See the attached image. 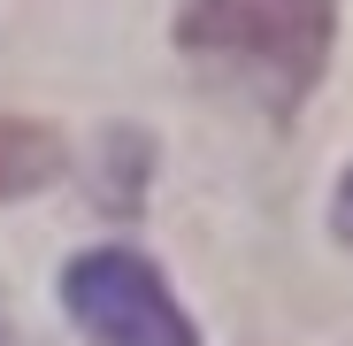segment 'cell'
Wrapping results in <instances>:
<instances>
[{"label": "cell", "instance_id": "6da1fadb", "mask_svg": "<svg viewBox=\"0 0 353 346\" xmlns=\"http://www.w3.org/2000/svg\"><path fill=\"white\" fill-rule=\"evenodd\" d=\"M330 0H192L176 46L223 85H246L269 115H292L330 62Z\"/></svg>", "mask_w": 353, "mask_h": 346}, {"label": "cell", "instance_id": "277c9868", "mask_svg": "<svg viewBox=\"0 0 353 346\" xmlns=\"http://www.w3.org/2000/svg\"><path fill=\"white\" fill-rule=\"evenodd\" d=\"M338 239L353 247V169H345V185H338Z\"/></svg>", "mask_w": 353, "mask_h": 346}, {"label": "cell", "instance_id": "7a4b0ae2", "mask_svg": "<svg viewBox=\"0 0 353 346\" xmlns=\"http://www.w3.org/2000/svg\"><path fill=\"white\" fill-rule=\"evenodd\" d=\"M62 308L77 316V331H92V346H200L161 269L123 247L77 254L62 269Z\"/></svg>", "mask_w": 353, "mask_h": 346}, {"label": "cell", "instance_id": "3957f363", "mask_svg": "<svg viewBox=\"0 0 353 346\" xmlns=\"http://www.w3.org/2000/svg\"><path fill=\"white\" fill-rule=\"evenodd\" d=\"M54 177H62V131L0 115V200H23V193L54 185Z\"/></svg>", "mask_w": 353, "mask_h": 346}]
</instances>
